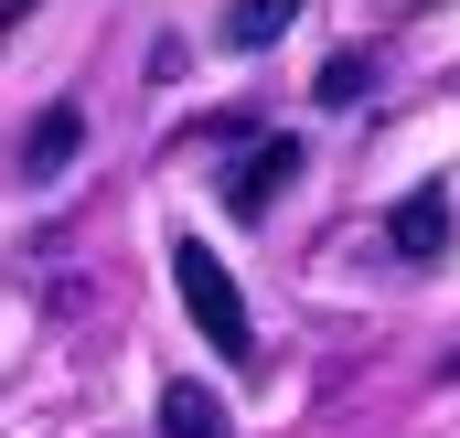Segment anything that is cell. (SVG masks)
<instances>
[{"label": "cell", "instance_id": "cell-1", "mask_svg": "<svg viewBox=\"0 0 460 438\" xmlns=\"http://www.w3.org/2000/svg\"><path fill=\"white\" fill-rule=\"evenodd\" d=\"M172 289H182L193 331H204L226 364H246V353H257V331H246V289L226 278V257H215L204 235H172Z\"/></svg>", "mask_w": 460, "mask_h": 438}, {"label": "cell", "instance_id": "cell-2", "mask_svg": "<svg viewBox=\"0 0 460 438\" xmlns=\"http://www.w3.org/2000/svg\"><path fill=\"white\" fill-rule=\"evenodd\" d=\"M385 257H396V267H439V257H450V193H439V182L385 215Z\"/></svg>", "mask_w": 460, "mask_h": 438}, {"label": "cell", "instance_id": "cell-3", "mask_svg": "<svg viewBox=\"0 0 460 438\" xmlns=\"http://www.w3.org/2000/svg\"><path fill=\"white\" fill-rule=\"evenodd\" d=\"M300 161H311V150H300V139H289V128H268V139H246V161H235V182H226V204H235V215H268V204H279V182H289V171H300Z\"/></svg>", "mask_w": 460, "mask_h": 438}, {"label": "cell", "instance_id": "cell-4", "mask_svg": "<svg viewBox=\"0 0 460 438\" xmlns=\"http://www.w3.org/2000/svg\"><path fill=\"white\" fill-rule=\"evenodd\" d=\"M75 139H86V108H43L22 128V182H54V171L75 161Z\"/></svg>", "mask_w": 460, "mask_h": 438}, {"label": "cell", "instance_id": "cell-5", "mask_svg": "<svg viewBox=\"0 0 460 438\" xmlns=\"http://www.w3.org/2000/svg\"><path fill=\"white\" fill-rule=\"evenodd\" d=\"M161 438H226L215 385H161Z\"/></svg>", "mask_w": 460, "mask_h": 438}, {"label": "cell", "instance_id": "cell-6", "mask_svg": "<svg viewBox=\"0 0 460 438\" xmlns=\"http://www.w3.org/2000/svg\"><path fill=\"white\" fill-rule=\"evenodd\" d=\"M289 22H300V0H235V11H226V43H246V54H257V43H279Z\"/></svg>", "mask_w": 460, "mask_h": 438}, {"label": "cell", "instance_id": "cell-7", "mask_svg": "<svg viewBox=\"0 0 460 438\" xmlns=\"http://www.w3.org/2000/svg\"><path fill=\"white\" fill-rule=\"evenodd\" d=\"M364 86H375V54H364V43H353V54H332V65H322V108H353Z\"/></svg>", "mask_w": 460, "mask_h": 438}, {"label": "cell", "instance_id": "cell-8", "mask_svg": "<svg viewBox=\"0 0 460 438\" xmlns=\"http://www.w3.org/2000/svg\"><path fill=\"white\" fill-rule=\"evenodd\" d=\"M450 374H460V364H450Z\"/></svg>", "mask_w": 460, "mask_h": 438}]
</instances>
